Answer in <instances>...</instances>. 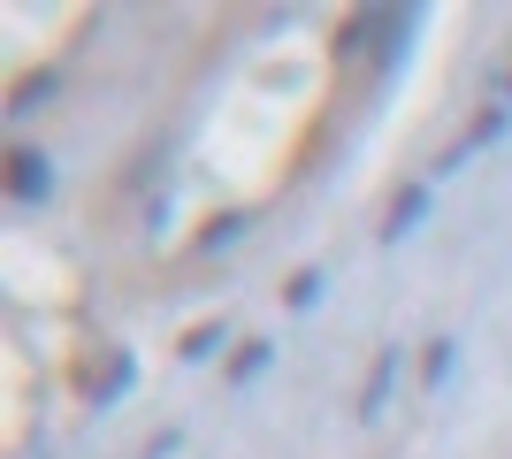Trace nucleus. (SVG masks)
Here are the masks:
<instances>
[{
  "instance_id": "f257e3e1",
  "label": "nucleus",
  "mask_w": 512,
  "mask_h": 459,
  "mask_svg": "<svg viewBox=\"0 0 512 459\" xmlns=\"http://www.w3.org/2000/svg\"><path fill=\"white\" fill-rule=\"evenodd\" d=\"M8 192H16V199L46 192V161H39V153H16V161H8Z\"/></svg>"
}]
</instances>
